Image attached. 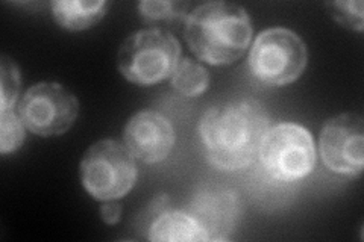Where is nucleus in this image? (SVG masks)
Segmentation results:
<instances>
[{
	"instance_id": "nucleus-15",
	"label": "nucleus",
	"mask_w": 364,
	"mask_h": 242,
	"mask_svg": "<svg viewBox=\"0 0 364 242\" xmlns=\"http://www.w3.org/2000/svg\"><path fill=\"white\" fill-rule=\"evenodd\" d=\"M0 109H13L20 91V73L16 62L8 56H2L0 61Z\"/></svg>"
},
{
	"instance_id": "nucleus-7",
	"label": "nucleus",
	"mask_w": 364,
	"mask_h": 242,
	"mask_svg": "<svg viewBox=\"0 0 364 242\" xmlns=\"http://www.w3.org/2000/svg\"><path fill=\"white\" fill-rule=\"evenodd\" d=\"M79 103L64 85L40 82L18 101V117L25 128L40 136L63 135L75 124Z\"/></svg>"
},
{
	"instance_id": "nucleus-16",
	"label": "nucleus",
	"mask_w": 364,
	"mask_h": 242,
	"mask_svg": "<svg viewBox=\"0 0 364 242\" xmlns=\"http://www.w3.org/2000/svg\"><path fill=\"white\" fill-rule=\"evenodd\" d=\"M329 14L338 23L350 31L361 32L364 29L363 20V2H329L326 4Z\"/></svg>"
},
{
	"instance_id": "nucleus-1",
	"label": "nucleus",
	"mask_w": 364,
	"mask_h": 242,
	"mask_svg": "<svg viewBox=\"0 0 364 242\" xmlns=\"http://www.w3.org/2000/svg\"><path fill=\"white\" fill-rule=\"evenodd\" d=\"M269 124L266 108L254 99L226 101L208 109L199 124L208 160L226 171L250 165L259 153Z\"/></svg>"
},
{
	"instance_id": "nucleus-9",
	"label": "nucleus",
	"mask_w": 364,
	"mask_h": 242,
	"mask_svg": "<svg viewBox=\"0 0 364 242\" xmlns=\"http://www.w3.org/2000/svg\"><path fill=\"white\" fill-rule=\"evenodd\" d=\"M186 212L195 218L208 241H228L240 221L242 203L231 188L208 183L193 194Z\"/></svg>"
},
{
	"instance_id": "nucleus-12",
	"label": "nucleus",
	"mask_w": 364,
	"mask_h": 242,
	"mask_svg": "<svg viewBox=\"0 0 364 242\" xmlns=\"http://www.w3.org/2000/svg\"><path fill=\"white\" fill-rule=\"evenodd\" d=\"M104 0H56L52 2L55 21L68 31H84L99 23L107 14Z\"/></svg>"
},
{
	"instance_id": "nucleus-17",
	"label": "nucleus",
	"mask_w": 364,
	"mask_h": 242,
	"mask_svg": "<svg viewBox=\"0 0 364 242\" xmlns=\"http://www.w3.org/2000/svg\"><path fill=\"white\" fill-rule=\"evenodd\" d=\"M188 4L163 2V0H144L139 4L140 14L151 21L173 20L186 14Z\"/></svg>"
},
{
	"instance_id": "nucleus-11",
	"label": "nucleus",
	"mask_w": 364,
	"mask_h": 242,
	"mask_svg": "<svg viewBox=\"0 0 364 242\" xmlns=\"http://www.w3.org/2000/svg\"><path fill=\"white\" fill-rule=\"evenodd\" d=\"M154 242H202L208 241L207 233L198 221L186 211H168L159 215L149 229Z\"/></svg>"
},
{
	"instance_id": "nucleus-2",
	"label": "nucleus",
	"mask_w": 364,
	"mask_h": 242,
	"mask_svg": "<svg viewBox=\"0 0 364 242\" xmlns=\"http://www.w3.org/2000/svg\"><path fill=\"white\" fill-rule=\"evenodd\" d=\"M184 35L200 61L226 65L243 56L252 38V25L240 5L208 2L187 17Z\"/></svg>"
},
{
	"instance_id": "nucleus-4",
	"label": "nucleus",
	"mask_w": 364,
	"mask_h": 242,
	"mask_svg": "<svg viewBox=\"0 0 364 242\" xmlns=\"http://www.w3.org/2000/svg\"><path fill=\"white\" fill-rule=\"evenodd\" d=\"M79 170L85 191L102 202L124 197L136 180L132 153L116 140H102L91 145Z\"/></svg>"
},
{
	"instance_id": "nucleus-14",
	"label": "nucleus",
	"mask_w": 364,
	"mask_h": 242,
	"mask_svg": "<svg viewBox=\"0 0 364 242\" xmlns=\"http://www.w3.org/2000/svg\"><path fill=\"white\" fill-rule=\"evenodd\" d=\"M25 140V124L13 109H0V153L16 152Z\"/></svg>"
},
{
	"instance_id": "nucleus-6",
	"label": "nucleus",
	"mask_w": 364,
	"mask_h": 242,
	"mask_svg": "<svg viewBox=\"0 0 364 242\" xmlns=\"http://www.w3.org/2000/svg\"><path fill=\"white\" fill-rule=\"evenodd\" d=\"M258 156L267 175L281 182L304 179L316 165L313 136L294 123H282L269 129Z\"/></svg>"
},
{
	"instance_id": "nucleus-3",
	"label": "nucleus",
	"mask_w": 364,
	"mask_h": 242,
	"mask_svg": "<svg viewBox=\"0 0 364 242\" xmlns=\"http://www.w3.org/2000/svg\"><path fill=\"white\" fill-rule=\"evenodd\" d=\"M179 56L181 45L173 33L161 28H149L124 40L117 55V65L129 82L149 87L173 75Z\"/></svg>"
},
{
	"instance_id": "nucleus-5",
	"label": "nucleus",
	"mask_w": 364,
	"mask_h": 242,
	"mask_svg": "<svg viewBox=\"0 0 364 242\" xmlns=\"http://www.w3.org/2000/svg\"><path fill=\"white\" fill-rule=\"evenodd\" d=\"M309 53L298 33L286 28H272L257 37L249 53L252 75L266 85L284 87L294 82L306 67Z\"/></svg>"
},
{
	"instance_id": "nucleus-13",
	"label": "nucleus",
	"mask_w": 364,
	"mask_h": 242,
	"mask_svg": "<svg viewBox=\"0 0 364 242\" xmlns=\"http://www.w3.org/2000/svg\"><path fill=\"white\" fill-rule=\"evenodd\" d=\"M170 82L179 94L196 97L208 89L210 75L203 65L186 57L176 65Z\"/></svg>"
},
{
	"instance_id": "nucleus-18",
	"label": "nucleus",
	"mask_w": 364,
	"mask_h": 242,
	"mask_svg": "<svg viewBox=\"0 0 364 242\" xmlns=\"http://www.w3.org/2000/svg\"><path fill=\"white\" fill-rule=\"evenodd\" d=\"M100 216L105 224H109V226L117 224L120 221V216H122V206L116 202L109 200L108 203L102 204Z\"/></svg>"
},
{
	"instance_id": "nucleus-10",
	"label": "nucleus",
	"mask_w": 364,
	"mask_h": 242,
	"mask_svg": "<svg viewBox=\"0 0 364 242\" xmlns=\"http://www.w3.org/2000/svg\"><path fill=\"white\" fill-rule=\"evenodd\" d=\"M173 144V126L156 111L135 114L124 128V145L146 164L161 163L172 152Z\"/></svg>"
},
{
	"instance_id": "nucleus-8",
	"label": "nucleus",
	"mask_w": 364,
	"mask_h": 242,
	"mask_svg": "<svg viewBox=\"0 0 364 242\" xmlns=\"http://www.w3.org/2000/svg\"><path fill=\"white\" fill-rule=\"evenodd\" d=\"M323 164L338 175L355 177L364 167V124L358 114H341L326 121L321 132Z\"/></svg>"
}]
</instances>
